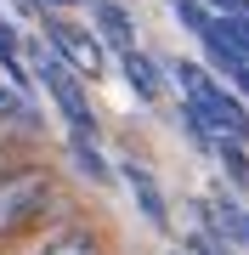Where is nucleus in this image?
Segmentation results:
<instances>
[{"mask_svg": "<svg viewBox=\"0 0 249 255\" xmlns=\"http://www.w3.org/2000/svg\"><path fill=\"white\" fill-rule=\"evenodd\" d=\"M57 204H68L57 193L51 164H11L0 176V244H17L34 227H46V216Z\"/></svg>", "mask_w": 249, "mask_h": 255, "instance_id": "f257e3e1", "label": "nucleus"}, {"mask_svg": "<svg viewBox=\"0 0 249 255\" xmlns=\"http://www.w3.org/2000/svg\"><path fill=\"white\" fill-rule=\"evenodd\" d=\"M23 68H28V80H40V85H46V97L57 102V114L68 119V136H91V142H96L91 97H85V85H80L74 74H68V68L51 57L46 40H23Z\"/></svg>", "mask_w": 249, "mask_h": 255, "instance_id": "f03ea898", "label": "nucleus"}, {"mask_svg": "<svg viewBox=\"0 0 249 255\" xmlns=\"http://www.w3.org/2000/svg\"><path fill=\"white\" fill-rule=\"evenodd\" d=\"M181 102H193V108H198L210 142H238V147H249V102L232 97L227 85H215L210 74H204V85H198L193 97H181Z\"/></svg>", "mask_w": 249, "mask_h": 255, "instance_id": "7ed1b4c3", "label": "nucleus"}, {"mask_svg": "<svg viewBox=\"0 0 249 255\" xmlns=\"http://www.w3.org/2000/svg\"><path fill=\"white\" fill-rule=\"evenodd\" d=\"M46 40H51V57L63 63L68 74H85V80H96L102 63H108V51H102V40L91 34V28H80V23H63V17H46Z\"/></svg>", "mask_w": 249, "mask_h": 255, "instance_id": "20e7f679", "label": "nucleus"}, {"mask_svg": "<svg viewBox=\"0 0 249 255\" xmlns=\"http://www.w3.org/2000/svg\"><path fill=\"white\" fill-rule=\"evenodd\" d=\"M11 255H102V233L96 227H85V221H51L46 233H34V238H23Z\"/></svg>", "mask_w": 249, "mask_h": 255, "instance_id": "39448f33", "label": "nucleus"}, {"mask_svg": "<svg viewBox=\"0 0 249 255\" xmlns=\"http://www.w3.org/2000/svg\"><path fill=\"white\" fill-rule=\"evenodd\" d=\"M119 176H125V187L136 193L142 216H148L159 233H165V227H170V210H165V187H159V176H153V170H148L142 159H125V164H119Z\"/></svg>", "mask_w": 249, "mask_h": 255, "instance_id": "423d86ee", "label": "nucleus"}, {"mask_svg": "<svg viewBox=\"0 0 249 255\" xmlns=\"http://www.w3.org/2000/svg\"><path fill=\"white\" fill-rule=\"evenodd\" d=\"M119 68H125V85L136 91V102H159V91H165V68H159L142 46L119 51Z\"/></svg>", "mask_w": 249, "mask_h": 255, "instance_id": "0eeeda50", "label": "nucleus"}, {"mask_svg": "<svg viewBox=\"0 0 249 255\" xmlns=\"http://www.w3.org/2000/svg\"><path fill=\"white\" fill-rule=\"evenodd\" d=\"M91 23H96V40L113 51H130L136 46V28H130V11L119 6V0H96L91 6Z\"/></svg>", "mask_w": 249, "mask_h": 255, "instance_id": "6e6552de", "label": "nucleus"}, {"mask_svg": "<svg viewBox=\"0 0 249 255\" xmlns=\"http://www.w3.org/2000/svg\"><path fill=\"white\" fill-rule=\"evenodd\" d=\"M68 159H74V164H80L85 176H91L96 187H108V182H113V170H108V159L96 153V142H91V136H68Z\"/></svg>", "mask_w": 249, "mask_h": 255, "instance_id": "1a4fd4ad", "label": "nucleus"}, {"mask_svg": "<svg viewBox=\"0 0 249 255\" xmlns=\"http://www.w3.org/2000/svg\"><path fill=\"white\" fill-rule=\"evenodd\" d=\"M210 40H221L227 51H238L249 63V17H210V28H204Z\"/></svg>", "mask_w": 249, "mask_h": 255, "instance_id": "9d476101", "label": "nucleus"}, {"mask_svg": "<svg viewBox=\"0 0 249 255\" xmlns=\"http://www.w3.org/2000/svg\"><path fill=\"white\" fill-rule=\"evenodd\" d=\"M0 125H17V130H40V114H34V102L17 97L11 85H0Z\"/></svg>", "mask_w": 249, "mask_h": 255, "instance_id": "9b49d317", "label": "nucleus"}, {"mask_svg": "<svg viewBox=\"0 0 249 255\" xmlns=\"http://www.w3.org/2000/svg\"><path fill=\"white\" fill-rule=\"evenodd\" d=\"M210 153L221 159V170H227L232 187H249V147H238V142H215Z\"/></svg>", "mask_w": 249, "mask_h": 255, "instance_id": "f8f14e48", "label": "nucleus"}, {"mask_svg": "<svg viewBox=\"0 0 249 255\" xmlns=\"http://www.w3.org/2000/svg\"><path fill=\"white\" fill-rule=\"evenodd\" d=\"M165 74L181 85V97H193L198 85H204V63H193V57H170V63H165Z\"/></svg>", "mask_w": 249, "mask_h": 255, "instance_id": "ddd939ff", "label": "nucleus"}, {"mask_svg": "<svg viewBox=\"0 0 249 255\" xmlns=\"http://www.w3.org/2000/svg\"><path fill=\"white\" fill-rule=\"evenodd\" d=\"M175 119H181V130H187V142H193L198 147V153H210V130H204V119H198V108H193V102H181V108H175Z\"/></svg>", "mask_w": 249, "mask_h": 255, "instance_id": "4468645a", "label": "nucleus"}, {"mask_svg": "<svg viewBox=\"0 0 249 255\" xmlns=\"http://www.w3.org/2000/svg\"><path fill=\"white\" fill-rule=\"evenodd\" d=\"M175 17H181L187 34H204V28H210V11H204V0H175Z\"/></svg>", "mask_w": 249, "mask_h": 255, "instance_id": "2eb2a0df", "label": "nucleus"}, {"mask_svg": "<svg viewBox=\"0 0 249 255\" xmlns=\"http://www.w3.org/2000/svg\"><path fill=\"white\" fill-rule=\"evenodd\" d=\"M210 17H249V0H204Z\"/></svg>", "mask_w": 249, "mask_h": 255, "instance_id": "dca6fc26", "label": "nucleus"}, {"mask_svg": "<svg viewBox=\"0 0 249 255\" xmlns=\"http://www.w3.org/2000/svg\"><path fill=\"white\" fill-rule=\"evenodd\" d=\"M34 6H46L51 17H57V11H68V6H96V0H34Z\"/></svg>", "mask_w": 249, "mask_h": 255, "instance_id": "f3484780", "label": "nucleus"}, {"mask_svg": "<svg viewBox=\"0 0 249 255\" xmlns=\"http://www.w3.org/2000/svg\"><path fill=\"white\" fill-rule=\"evenodd\" d=\"M11 164H17V153H11V147H6V136H0V176H6Z\"/></svg>", "mask_w": 249, "mask_h": 255, "instance_id": "a211bd4d", "label": "nucleus"}]
</instances>
